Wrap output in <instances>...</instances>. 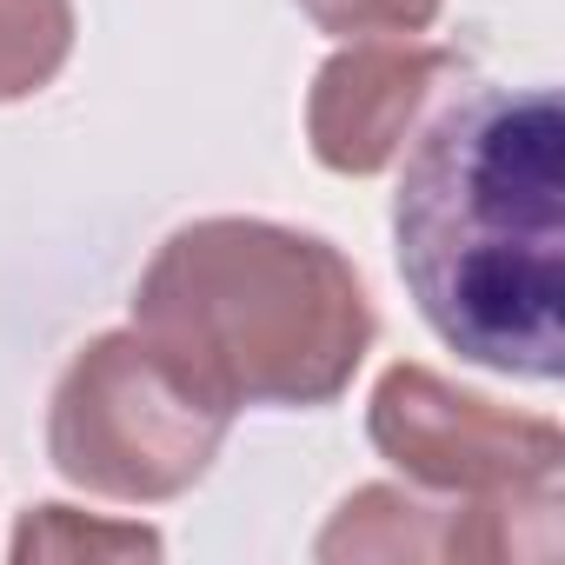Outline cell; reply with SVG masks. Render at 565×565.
<instances>
[{
	"instance_id": "8",
	"label": "cell",
	"mask_w": 565,
	"mask_h": 565,
	"mask_svg": "<svg viewBox=\"0 0 565 565\" xmlns=\"http://www.w3.org/2000/svg\"><path fill=\"white\" fill-rule=\"evenodd\" d=\"M14 558L21 565H34V558H160V532H147V525H94L74 505H41L14 539Z\"/></svg>"
},
{
	"instance_id": "6",
	"label": "cell",
	"mask_w": 565,
	"mask_h": 565,
	"mask_svg": "<svg viewBox=\"0 0 565 565\" xmlns=\"http://www.w3.org/2000/svg\"><path fill=\"white\" fill-rule=\"evenodd\" d=\"M320 558H552L558 552V505L499 512L466 505L446 492L366 486L353 492L313 545Z\"/></svg>"
},
{
	"instance_id": "3",
	"label": "cell",
	"mask_w": 565,
	"mask_h": 565,
	"mask_svg": "<svg viewBox=\"0 0 565 565\" xmlns=\"http://www.w3.org/2000/svg\"><path fill=\"white\" fill-rule=\"evenodd\" d=\"M233 413L239 406H226L140 327L100 333L74 353V366L54 386L47 452L74 486L153 505L206 479Z\"/></svg>"
},
{
	"instance_id": "9",
	"label": "cell",
	"mask_w": 565,
	"mask_h": 565,
	"mask_svg": "<svg viewBox=\"0 0 565 565\" xmlns=\"http://www.w3.org/2000/svg\"><path fill=\"white\" fill-rule=\"evenodd\" d=\"M300 8L347 41H380V34H426L446 0H300Z\"/></svg>"
},
{
	"instance_id": "4",
	"label": "cell",
	"mask_w": 565,
	"mask_h": 565,
	"mask_svg": "<svg viewBox=\"0 0 565 565\" xmlns=\"http://www.w3.org/2000/svg\"><path fill=\"white\" fill-rule=\"evenodd\" d=\"M373 446L426 492L532 512L558 505L565 486V439L552 419L505 413L479 393H459L433 366H386L366 406Z\"/></svg>"
},
{
	"instance_id": "7",
	"label": "cell",
	"mask_w": 565,
	"mask_h": 565,
	"mask_svg": "<svg viewBox=\"0 0 565 565\" xmlns=\"http://www.w3.org/2000/svg\"><path fill=\"white\" fill-rule=\"evenodd\" d=\"M74 54V0H0V100L41 94Z\"/></svg>"
},
{
	"instance_id": "1",
	"label": "cell",
	"mask_w": 565,
	"mask_h": 565,
	"mask_svg": "<svg viewBox=\"0 0 565 565\" xmlns=\"http://www.w3.org/2000/svg\"><path fill=\"white\" fill-rule=\"evenodd\" d=\"M393 246L426 327L472 366H565V120L552 87L439 100L393 193Z\"/></svg>"
},
{
	"instance_id": "2",
	"label": "cell",
	"mask_w": 565,
	"mask_h": 565,
	"mask_svg": "<svg viewBox=\"0 0 565 565\" xmlns=\"http://www.w3.org/2000/svg\"><path fill=\"white\" fill-rule=\"evenodd\" d=\"M134 327L226 406H327L373 347L360 273L320 233L193 220L140 273Z\"/></svg>"
},
{
	"instance_id": "5",
	"label": "cell",
	"mask_w": 565,
	"mask_h": 565,
	"mask_svg": "<svg viewBox=\"0 0 565 565\" xmlns=\"http://www.w3.org/2000/svg\"><path fill=\"white\" fill-rule=\"evenodd\" d=\"M459 54L419 47L413 34L399 41H353L333 54L313 81L307 100V140L320 167L333 173H380L406 153V140L426 127V114L459 87Z\"/></svg>"
}]
</instances>
